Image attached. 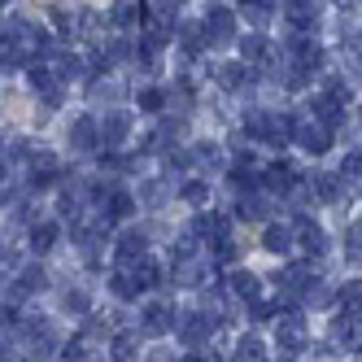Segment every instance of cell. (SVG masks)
<instances>
[{
	"label": "cell",
	"mask_w": 362,
	"mask_h": 362,
	"mask_svg": "<svg viewBox=\"0 0 362 362\" xmlns=\"http://www.w3.org/2000/svg\"><path fill=\"white\" fill-rule=\"evenodd\" d=\"M144 253H148V231H140V227H127L122 236L114 240V262H118V267L140 262Z\"/></svg>",
	"instance_id": "obj_9"
},
{
	"label": "cell",
	"mask_w": 362,
	"mask_h": 362,
	"mask_svg": "<svg viewBox=\"0 0 362 362\" xmlns=\"http://www.w3.org/2000/svg\"><path fill=\"white\" fill-rule=\"evenodd\" d=\"M179 201L184 205H210V184H205V179H188V184L179 188Z\"/></svg>",
	"instance_id": "obj_29"
},
{
	"label": "cell",
	"mask_w": 362,
	"mask_h": 362,
	"mask_svg": "<svg viewBox=\"0 0 362 362\" xmlns=\"http://www.w3.org/2000/svg\"><path fill=\"white\" fill-rule=\"evenodd\" d=\"M96 127H100V140H105V148H118L127 136H132V127H136V114H132V110H110V114L100 118Z\"/></svg>",
	"instance_id": "obj_10"
},
{
	"label": "cell",
	"mask_w": 362,
	"mask_h": 362,
	"mask_svg": "<svg viewBox=\"0 0 362 362\" xmlns=\"http://www.w3.org/2000/svg\"><path fill=\"white\" fill-rule=\"evenodd\" d=\"M110 22H114L118 31H136V27H144V22H148V9L140 5V0H127V5H114Z\"/></svg>",
	"instance_id": "obj_21"
},
{
	"label": "cell",
	"mask_w": 362,
	"mask_h": 362,
	"mask_svg": "<svg viewBox=\"0 0 362 362\" xmlns=\"http://www.w3.org/2000/svg\"><path fill=\"white\" fill-rule=\"evenodd\" d=\"M275 284H279L284 297H305V288L315 284V271H310V262H293L275 275Z\"/></svg>",
	"instance_id": "obj_11"
},
{
	"label": "cell",
	"mask_w": 362,
	"mask_h": 362,
	"mask_svg": "<svg viewBox=\"0 0 362 362\" xmlns=\"http://www.w3.org/2000/svg\"><path fill=\"white\" fill-rule=\"evenodd\" d=\"M62 362H88V349H83V341L66 345V349H62Z\"/></svg>",
	"instance_id": "obj_38"
},
{
	"label": "cell",
	"mask_w": 362,
	"mask_h": 362,
	"mask_svg": "<svg viewBox=\"0 0 362 362\" xmlns=\"http://www.w3.org/2000/svg\"><path fill=\"white\" fill-rule=\"evenodd\" d=\"M175 44H179V53H184L188 62H197L205 53V31H201V22H179L175 27Z\"/></svg>",
	"instance_id": "obj_16"
},
{
	"label": "cell",
	"mask_w": 362,
	"mask_h": 362,
	"mask_svg": "<svg viewBox=\"0 0 362 362\" xmlns=\"http://www.w3.org/2000/svg\"><path fill=\"white\" fill-rule=\"evenodd\" d=\"M227 279H231V284H227L231 297H240V301H257V297H262V275H253L249 267H245V271H231Z\"/></svg>",
	"instance_id": "obj_20"
},
{
	"label": "cell",
	"mask_w": 362,
	"mask_h": 362,
	"mask_svg": "<svg viewBox=\"0 0 362 362\" xmlns=\"http://www.w3.org/2000/svg\"><path fill=\"white\" fill-rule=\"evenodd\" d=\"M136 214V197L127 192V188H110V197H105V210H100V218L105 223H127Z\"/></svg>",
	"instance_id": "obj_17"
},
{
	"label": "cell",
	"mask_w": 362,
	"mask_h": 362,
	"mask_svg": "<svg viewBox=\"0 0 362 362\" xmlns=\"http://www.w3.org/2000/svg\"><path fill=\"white\" fill-rule=\"evenodd\" d=\"M0 362H18V354H13L9 345H0Z\"/></svg>",
	"instance_id": "obj_40"
},
{
	"label": "cell",
	"mask_w": 362,
	"mask_h": 362,
	"mask_svg": "<svg viewBox=\"0 0 362 362\" xmlns=\"http://www.w3.org/2000/svg\"><path fill=\"white\" fill-rule=\"evenodd\" d=\"M293 245H297V231H293L288 223H271V227L262 231V249H267V253H275V257L293 253Z\"/></svg>",
	"instance_id": "obj_19"
},
{
	"label": "cell",
	"mask_w": 362,
	"mask_h": 362,
	"mask_svg": "<svg viewBox=\"0 0 362 362\" xmlns=\"http://www.w3.org/2000/svg\"><path fill=\"white\" fill-rule=\"evenodd\" d=\"M275 349L284 358H297L310 349V332H305V319L297 315V310H284V315L275 319Z\"/></svg>",
	"instance_id": "obj_2"
},
{
	"label": "cell",
	"mask_w": 362,
	"mask_h": 362,
	"mask_svg": "<svg viewBox=\"0 0 362 362\" xmlns=\"http://www.w3.org/2000/svg\"><path fill=\"white\" fill-rule=\"evenodd\" d=\"M293 140L310 153V158H323V153L332 148V132H327L323 122H315L310 114H305V118L297 114V122H293Z\"/></svg>",
	"instance_id": "obj_5"
},
{
	"label": "cell",
	"mask_w": 362,
	"mask_h": 362,
	"mask_svg": "<svg viewBox=\"0 0 362 362\" xmlns=\"http://www.w3.org/2000/svg\"><path fill=\"white\" fill-rule=\"evenodd\" d=\"M305 184H310V197H315V201H323V205H336V201L345 197V179H341V175H332V170L310 175Z\"/></svg>",
	"instance_id": "obj_13"
},
{
	"label": "cell",
	"mask_w": 362,
	"mask_h": 362,
	"mask_svg": "<svg viewBox=\"0 0 362 362\" xmlns=\"http://www.w3.org/2000/svg\"><path fill=\"white\" fill-rule=\"evenodd\" d=\"M275 315H279V305H267L262 297H257V301H249V319H253V323H271Z\"/></svg>",
	"instance_id": "obj_35"
},
{
	"label": "cell",
	"mask_w": 362,
	"mask_h": 362,
	"mask_svg": "<svg viewBox=\"0 0 362 362\" xmlns=\"http://www.w3.org/2000/svg\"><path fill=\"white\" fill-rule=\"evenodd\" d=\"M122 271H127V275L136 279V288H140V293H144V288H158V284H162V267L153 262L148 253L140 257V262H132V267H122Z\"/></svg>",
	"instance_id": "obj_23"
},
{
	"label": "cell",
	"mask_w": 362,
	"mask_h": 362,
	"mask_svg": "<svg viewBox=\"0 0 362 362\" xmlns=\"http://www.w3.org/2000/svg\"><path fill=\"white\" fill-rule=\"evenodd\" d=\"M166 100H170V92H166V88H144L136 105H140L144 114H162V110H166Z\"/></svg>",
	"instance_id": "obj_31"
},
{
	"label": "cell",
	"mask_w": 362,
	"mask_h": 362,
	"mask_svg": "<svg viewBox=\"0 0 362 362\" xmlns=\"http://www.w3.org/2000/svg\"><path fill=\"white\" fill-rule=\"evenodd\" d=\"M62 305H66V310H74V315H88V293L74 288V293H66V297H62Z\"/></svg>",
	"instance_id": "obj_37"
},
{
	"label": "cell",
	"mask_w": 362,
	"mask_h": 362,
	"mask_svg": "<svg viewBox=\"0 0 362 362\" xmlns=\"http://www.w3.org/2000/svg\"><path fill=\"white\" fill-rule=\"evenodd\" d=\"M110 358H114V362H140V336H136V332H114Z\"/></svg>",
	"instance_id": "obj_25"
},
{
	"label": "cell",
	"mask_w": 362,
	"mask_h": 362,
	"mask_svg": "<svg viewBox=\"0 0 362 362\" xmlns=\"http://www.w3.org/2000/svg\"><path fill=\"white\" fill-rule=\"evenodd\" d=\"M140 197H144L148 205H162V201H166V184H162V179H153V184L140 188Z\"/></svg>",
	"instance_id": "obj_36"
},
{
	"label": "cell",
	"mask_w": 362,
	"mask_h": 362,
	"mask_svg": "<svg viewBox=\"0 0 362 362\" xmlns=\"http://www.w3.org/2000/svg\"><path fill=\"white\" fill-rule=\"evenodd\" d=\"M70 144L79 148V153H92V148L100 144V127H96V118H74V127H70Z\"/></svg>",
	"instance_id": "obj_24"
},
{
	"label": "cell",
	"mask_w": 362,
	"mask_h": 362,
	"mask_svg": "<svg viewBox=\"0 0 362 362\" xmlns=\"http://www.w3.org/2000/svg\"><path fill=\"white\" fill-rule=\"evenodd\" d=\"M214 327H218V319H210L205 310H188V315H175V336H179V345H184V349H201V345H210Z\"/></svg>",
	"instance_id": "obj_3"
},
{
	"label": "cell",
	"mask_w": 362,
	"mask_h": 362,
	"mask_svg": "<svg viewBox=\"0 0 362 362\" xmlns=\"http://www.w3.org/2000/svg\"><path fill=\"white\" fill-rule=\"evenodd\" d=\"M236 362H240V358H236Z\"/></svg>",
	"instance_id": "obj_42"
},
{
	"label": "cell",
	"mask_w": 362,
	"mask_h": 362,
	"mask_svg": "<svg viewBox=\"0 0 362 362\" xmlns=\"http://www.w3.org/2000/svg\"><path fill=\"white\" fill-rule=\"evenodd\" d=\"M279 18H284L288 31L310 35L319 27V0H279Z\"/></svg>",
	"instance_id": "obj_4"
},
{
	"label": "cell",
	"mask_w": 362,
	"mask_h": 362,
	"mask_svg": "<svg viewBox=\"0 0 362 362\" xmlns=\"http://www.w3.org/2000/svg\"><path fill=\"white\" fill-rule=\"evenodd\" d=\"M110 288H114V297H118V301H136V297H140V288H136V279L127 275L122 267H118V271L110 275Z\"/></svg>",
	"instance_id": "obj_28"
},
{
	"label": "cell",
	"mask_w": 362,
	"mask_h": 362,
	"mask_svg": "<svg viewBox=\"0 0 362 362\" xmlns=\"http://www.w3.org/2000/svg\"><path fill=\"white\" fill-rule=\"evenodd\" d=\"M57 236H62L57 223H35V227H31V249H35V253L57 249Z\"/></svg>",
	"instance_id": "obj_26"
},
{
	"label": "cell",
	"mask_w": 362,
	"mask_h": 362,
	"mask_svg": "<svg viewBox=\"0 0 362 362\" xmlns=\"http://www.w3.org/2000/svg\"><path fill=\"white\" fill-rule=\"evenodd\" d=\"M345 179V184H362V148H354V153H345V162H341V170H336Z\"/></svg>",
	"instance_id": "obj_33"
},
{
	"label": "cell",
	"mask_w": 362,
	"mask_h": 362,
	"mask_svg": "<svg viewBox=\"0 0 362 362\" xmlns=\"http://www.w3.org/2000/svg\"><path fill=\"white\" fill-rule=\"evenodd\" d=\"M201 31H205V48H231L240 40V18L227 5H210L201 13Z\"/></svg>",
	"instance_id": "obj_1"
},
{
	"label": "cell",
	"mask_w": 362,
	"mask_h": 362,
	"mask_svg": "<svg viewBox=\"0 0 362 362\" xmlns=\"http://www.w3.org/2000/svg\"><path fill=\"white\" fill-rule=\"evenodd\" d=\"M345 257H349V262H362V223L349 227V236H345Z\"/></svg>",
	"instance_id": "obj_34"
},
{
	"label": "cell",
	"mask_w": 362,
	"mask_h": 362,
	"mask_svg": "<svg viewBox=\"0 0 362 362\" xmlns=\"http://www.w3.org/2000/svg\"><path fill=\"white\" fill-rule=\"evenodd\" d=\"M293 231H297V249L305 253V262H315V257L327 253V231H323L315 218H310V214H297Z\"/></svg>",
	"instance_id": "obj_7"
},
{
	"label": "cell",
	"mask_w": 362,
	"mask_h": 362,
	"mask_svg": "<svg viewBox=\"0 0 362 362\" xmlns=\"http://www.w3.org/2000/svg\"><path fill=\"white\" fill-rule=\"evenodd\" d=\"M48 284V275L40 271V267H22V275L9 284V301H22V297H31V293H40Z\"/></svg>",
	"instance_id": "obj_22"
},
{
	"label": "cell",
	"mask_w": 362,
	"mask_h": 362,
	"mask_svg": "<svg viewBox=\"0 0 362 362\" xmlns=\"http://www.w3.org/2000/svg\"><path fill=\"white\" fill-rule=\"evenodd\" d=\"M236 358H240V362H271V358H267V345L257 341V336H240Z\"/></svg>",
	"instance_id": "obj_30"
},
{
	"label": "cell",
	"mask_w": 362,
	"mask_h": 362,
	"mask_svg": "<svg viewBox=\"0 0 362 362\" xmlns=\"http://www.w3.org/2000/svg\"><path fill=\"white\" fill-rule=\"evenodd\" d=\"M27 79H31V88H35V92H53V88H57V74H53V66H35V62H31Z\"/></svg>",
	"instance_id": "obj_32"
},
{
	"label": "cell",
	"mask_w": 362,
	"mask_h": 362,
	"mask_svg": "<svg viewBox=\"0 0 362 362\" xmlns=\"http://www.w3.org/2000/svg\"><path fill=\"white\" fill-rule=\"evenodd\" d=\"M341 310L354 315V319H362V279H349L341 288Z\"/></svg>",
	"instance_id": "obj_27"
},
{
	"label": "cell",
	"mask_w": 362,
	"mask_h": 362,
	"mask_svg": "<svg viewBox=\"0 0 362 362\" xmlns=\"http://www.w3.org/2000/svg\"><path fill=\"white\" fill-rule=\"evenodd\" d=\"M305 114L315 118V122H323L327 132H341V127L349 122V110L341 105V100H332L327 92H315V96H310V100H305Z\"/></svg>",
	"instance_id": "obj_6"
},
{
	"label": "cell",
	"mask_w": 362,
	"mask_h": 362,
	"mask_svg": "<svg viewBox=\"0 0 362 362\" xmlns=\"http://www.w3.org/2000/svg\"><path fill=\"white\" fill-rule=\"evenodd\" d=\"M179 362H210V358H205V354H201V349H188V354H184V358H179Z\"/></svg>",
	"instance_id": "obj_39"
},
{
	"label": "cell",
	"mask_w": 362,
	"mask_h": 362,
	"mask_svg": "<svg viewBox=\"0 0 362 362\" xmlns=\"http://www.w3.org/2000/svg\"><path fill=\"white\" fill-rule=\"evenodd\" d=\"M236 53H240V62H249V66H262V62L275 53V44H271V35H262V31H249V35L236 40Z\"/></svg>",
	"instance_id": "obj_14"
},
{
	"label": "cell",
	"mask_w": 362,
	"mask_h": 362,
	"mask_svg": "<svg viewBox=\"0 0 362 362\" xmlns=\"http://www.w3.org/2000/svg\"><path fill=\"white\" fill-rule=\"evenodd\" d=\"M210 74H214V83H218L223 92H245V88H253V83H257V70H253L249 62H240V57H236V62L214 66Z\"/></svg>",
	"instance_id": "obj_8"
},
{
	"label": "cell",
	"mask_w": 362,
	"mask_h": 362,
	"mask_svg": "<svg viewBox=\"0 0 362 362\" xmlns=\"http://www.w3.org/2000/svg\"><path fill=\"white\" fill-rule=\"evenodd\" d=\"M267 214H271V201H267L262 188H253V192H245V197L236 201V218H240V223H262Z\"/></svg>",
	"instance_id": "obj_18"
},
{
	"label": "cell",
	"mask_w": 362,
	"mask_h": 362,
	"mask_svg": "<svg viewBox=\"0 0 362 362\" xmlns=\"http://www.w3.org/2000/svg\"><path fill=\"white\" fill-rule=\"evenodd\" d=\"M140 332H144V336H166V332H175V315H170V305L148 301V305L140 310Z\"/></svg>",
	"instance_id": "obj_12"
},
{
	"label": "cell",
	"mask_w": 362,
	"mask_h": 362,
	"mask_svg": "<svg viewBox=\"0 0 362 362\" xmlns=\"http://www.w3.org/2000/svg\"><path fill=\"white\" fill-rule=\"evenodd\" d=\"M358 70H362V44H358Z\"/></svg>",
	"instance_id": "obj_41"
},
{
	"label": "cell",
	"mask_w": 362,
	"mask_h": 362,
	"mask_svg": "<svg viewBox=\"0 0 362 362\" xmlns=\"http://www.w3.org/2000/svg\"><path fill=\"white\" fill-rule=\"evenodd\" d=\"M332 341L336 345H345V349H354V354H362V319H354V315H336L332 319Z\"/></svg>",
	"instance_id": "obj_15"
}]
</instances>
